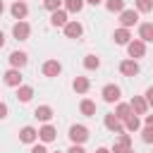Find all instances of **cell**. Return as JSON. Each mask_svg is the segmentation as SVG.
Segmentation results:
<instances>
[{"label": "cell", "mask_w": 153, "mask_h": 153, "mask_svg": "<svg viewBox=\"0 0 153 153\" xmlns=\"http://www.w3.org/2000/svg\"><path fill=\"white\" fill-rule=\"evenodd\" d=\"M55 136H57V131H55V127H50V124H45V127H41L38 129V139L41 141H55Z\"/></svg>", "instance_id": "obj_15"}, {"label": "cell", "mask_w": 153, "mask_h": 153, "mask_svg": "<svg viewBox=\"0 0 153 153\" xmlns=\"http://www.w3.org/2000/svg\"><path fill=\"white\" fill-rule=\"evenodd\" d=\"M127 153H134V151H131V148H129V151H127Z\"/></svg>", "instance_id": "obj_41"}, {"label": "cell", "mask_w": 153, "mask_h": 153, "mask_svg": "<svg viewBox=\"0 0 153 153\" xmlns=\"http://www.w3.org/2000/svg\"><path fill=\"white\" fill-rule=\"evenodd\" d=\"M129 148H131V136L129 134H120L115 146H112V153H127Z\"/></svg>", "instance_id": "obj_4"}, {"label": "cell", "mask_w": 153, "mask_h": 153, "mask_svg": "<svg viewBox=\"0 0 153 153\" xmlns=\"http://www.w3.org/2000/svg\"><path fill=\"white\" fill-rule=\"evenodd\" d=\"M139 38L146 43V41H153V22H146L139 26Z\"/></svg>", "instance_id": "obj_16"}, {"label": "cell", "mask_w": 153, "mask_h": 153, "mask_svg": "<svg viewBox=\"0 0 153 153\" xmlns=\"http://www.w3.org/2000/svg\"><path fill=\"white\" fill-rule=\"evenodd\" d=\"M26 60H29V57H26V53H22V50H14V53L10 55V65L17 67V69H22V67L26 65Z\"/></svg>", "instance_id": "obj_12"}, {"label": "cell", "mask_w": 153, "mask_h": 153, "mask_svg": "<svg viewBox=\"0 0 153 153\" xmlns=\"http://www.w3.org/2000/svg\"><path fill=\"white\" fill-rule=\"evenodd\" d=\"M36 136H38V131H36L33 127H24V129L19 131V139H22L24 143H33V141H36Z\"/></svg>", "instance_id": "obj_18"}, {"label": "cell", "mask_w": 153, "mask_h": 153, "mask_svg": "<svg viewBox=\"0 0 153 153\" xmlns=\"http://www.w3.org/2000/svg\"><path fill=\"white\" fill-rule=\"evenodd\" d=\"M136 10L139 12H151L153 10V0H136Z\"/></svg>", "instance_id": "obj_29"}, {"label": "cell", "mask_w": 153, "mask_h": 153, "mask_svg": "<svg viewBox=\"0 0 153 153\" xmlns=\"http://www.w3.org/2000/svg\"><path fill=\"white\" fill-rule=\"evenodd\" d=\"M79 110H81V115L93 117V115H96V103H93V100H88V98H84V100H81V105H79Z\"/></svg>", "instance_id": "obj_21"}, {"label": "cell", "mask_w": 153, "mask_h": 153, "mask_svg": "<svg viewBox=\"0 0 153 153\" xmlns=\"http://www.w3.org/2000/svg\"><path fill=\"white\" fill-rule=\"evenodd\" d=\"M2 10H5V5H2V0H0V14H2Z\"/></svg>", "instance_id": "obj_40"}, {"label": "cell", "mask_w": 153, "mask_h": 153, "mask_svg": "<svg viewBox=\"0 0 153 153\" xmlns=\"http://www.w3.org/2000/svg\"><path fill=\"white\" fill-rule=\"evenodd\" d=\"M5 117H7V105L0 103V120H5Z\"/></svg>", "instance_id": "obj_34"}, {"label": "cell", "mask_w": 153, "mask_h": 153, "mask_svg": "<svg viewBox=\"0 0 153 153\" xmlns=\"http://www.w3.org/2000/svg\"><path fill=\"white\" fill-rule=\"evenodd\" d=\"M81 33H84V26L79 22H67L65 24V36L67 38H79Z\"/></svg>", "instance_id": "obj_8"}, {"label": "cell", "mask_w": 153, "mask_h": 153, "mask_svg": "<svg viewBox=\"0 0 153 153\" xmlns=\"http://www.w3.org/2000/svg\"><path fill=\"white\" fill-rule=\"evenodd\" d=\"M86 2H88V5H100L103 0H86Z\"/></svg>", "instance_id": "obj_37"}, {"label": "cell", "mask_w": 153, "mask_h": 153, "mask_svg": "<svg viewBox=\"0 0 153 153\" xmlns=\"http://www.w3.org/2000/svg\"><path fill=\"white\" fill-rule=\"evenodd\" d=\"M103 100H105V103H115V100H120V86L108 84V86L103 88Z\"/></svg>", "instance_id": "obj_9"}, {"label": "cell", "mask_w": 153, "mask_h": 153, "mask_svg": "<svg viewBox=\"0 0 153 153\" xmlns=\"http://www.w3.org/2000/svg\"><path fill=\"white\" fill-rule=\"evenodd\" d=\"M33 117H36V120H41V122H48V120L53 117V108L41 105V108H36V110H33Z\"/></svg>", "instance_id": "obj_17"}, {"label": "cell", "mask_w": 153, "mask_h": 153, "mask_svg": "<svg viewBox=\"0 0 153 153\" xmlns=\"http://www.w3.org/2000/svg\"><path fill=\"white\" fill-rule=\"evenodd\" d=\"M84 67H86V69H98V67H100V60H98L96 55H86V57H84Z\"/></svg>", "instance_id": "obj_25"}, {"label": "cell", "mask_w": 153, "mask_h": 153, "mask_svg": "<svg viewBox=\"0 0 153 153\" xmlns=\"http://www.w3.org/2000/svg\"><path fill=\"white\" fill-rule=\"evenodd\" d=\"M5 84H7V86H19V84H22V74H19L17 67H12L10 72H5Z\"/></svg>", "instance_id": "obj_13"}, {"label": "cell", "mask_w": 153, "mask_h": 153, "mask_svg": "<svg viewBox=\"0 0 153 153\" xmlns=\"http://www.w3.org/2000/svg\"><path fill=\"white\" fill-rule=\"evenodd\" d=\"M60 72H62V65H60L57 60H48V62L43 65V74H45V76H57Z\"/></svg>", "instance_id": "obj_11"}, {"label": "cell", "mask_w": 153, "mask_h": 153, "mask_svg": "<svg viewBox=\"0 0 153 153\" xmlns=\"http://www.w3.org/2000/svg\"><path fill=\"white\" fill-rule=\"evenodd\" d=\"M120 22H122V26H124V29H129V26H134V24L139 22V12H136V10H122Z\"/></svg>", "instance_id": "obj_5"}, {"label": "cell", "mask_w": 153, "mask_h": 153, "mask_svg": "<svg viewBox=\"0 0 153 153\" xmlns=\"http://www.w3.org/2000/svg\"><path fill=\"white\" fill-rule=\"evenodd\" d=\"M146 103H148V105L153 108V86H151V88L146 91Z\"/></svg>", "instance_id": "obj_33"}, {"label": "cell", "mask_w": 153, "mask_h": 153, "mask_svg": "<svg viewBox=\"0 0 153 153\" xmlns=\"http://www.w3.org/2000/svg\"><path fill=\"white\" fill-rule=\"evenodd\" d=\"M96 153H112V151H108V148H98Z\"/></svg>", "instance_id": "obj_39"}, {"label": "cell", "mask_w": 153, "mask_h": 153, "mask_svg": "<svg viewBox=\"0 0 153 153\" xmlns=\"http://www.w3.org/2000/svg\"><path fill=\"white\" fill-rule=\"evenodd\" d=\"M69 139H72V143H84L88 139V129L84 124H74V127H69Z\"/></svg>", "instance_id": "obj_1"}, {"label": "cell", "mask_w": 153, "mask_h": 153, "mask_svg": "<svg viewBox=\"0 0 153 153\" xmlns=\"http://www.w3.org/2000/svg\"><path fill=\"white\" fill-rule=\"evenodd\" d=\"M124 127H127L129 131H136V129L141 127V122H139V117H136V115H131L129 120H124Z\"/></svg>", "instance_id": "obj_28"}, {"label": "cell", "mask_w": 153, "mask_h": 153, "mask_svg": "<svg viewBox=\"0 0 153 153\" xmlns=\"http://www.w3.org/2000/svg\"><path fill=\"white\" fill-rule=\"evenodd\" d=\"M31 96H33V88H31V86H19V88H17V100L29 103V100H31Z\"/></svg>", "instance_id": "obj_24"}, {"label": "cell", "mask_w": 153, "mask_h": 153, "mask_svg": "<svg viewBox=\"0 0 153 153\" xmlns=\"http://www.w3.org/2000/svg\"><path fill=\"white\" fill-rule=\"evenodd\" d=\"M31 153H48V151H45V146H33Z\"/></svg>", "instance_id": "obj_35"}, {"label": "cell", "mask_w": 153, "mask_h": 153, "mask_svg": "<svg viewBox=\"0 0 153 153\" xmlns=\"http://www.w3.org/2000/svg\"><path fill=\"white\" fill-rule=\"evenodd\" d=\"M112 38H115V43L127 45V43H129V38H131V33H129V29H124V26H122V29H117V31H115V36H112Z\"/></svg>", "instance_id": "obj_20"}, {"label": "cell", "mask_w": 153, "mask_h": 153, "mask_svg": "<svg viewBox=\"0 0 153 153\" xmlns=\"http://www.w3.org/2000/svg\"><path fill=\"white\" fill-rule=\"evenodd\" d=\"M55 153H60V151H55Z\"/></svg>", "instance_id": "obj_42"}, {"label": "cell", "mask_w": 153, "mask_h": 153, "mask_svg": "<svg viewBox=\"0 0 153 153\" xmlns=\"http://www.w3.org/2000/svg\"><path fill=\"white\" fill-rule=\"evenodd\" d=\"M115 115H117V117L124 122V120H129V117L134 115V110H131V105H127V103H120V105H117V110H115Z\"/></svg>", "instance_id": "obj_22"}, {"label": "cell", "mask_w": 153, "mask_h": 153, "mask_svg": "<svg viewBox=\"0 0 153 153\" xmlns=\"http://www.w3.org/2000/svg\"><path fill=\"white\" fill-rule=\"evenodd\" d=\"M50 24H53V26H65V24H67V12H65V10H55L53 17H50Z\"/></svg>", "instance_id": "obj_19"}, {"label": "cell", "mask_w": 153, "mask_h": 153, "mask_svg": "<svg viewBox=\"0 0 153 153\" xmlns=\"http://www.w3.org/2000/svg\"><path fill=\"white\" fill-rule=\"evenodd\" d=\"M105 127H108L110 131H115V134H122V131H124V127H122V120H120L115 112L105 115Z\"/></svg>", "instance_id": "obj_6"}, {"label": "cell", "mask_w": 153, "mask_h": 153, "mask_svg": "<svg viewBox=\"0 0 153 153\" xmlns=\"http://www.w3.org/2000/svg\"><path fill=\"white\" fill-rule=\"evenodd\" d=\"M10 12H12V17H14V19H24V17L29 14V7H26V2H24V0H17V2L10 7Z\"/></svg>", "instance_id": "obj_10"}, {"label": "cell", "mask_w": 153, "mask_h": 153, "mask_svg": "<svg viewBox=\"0 0 153 153\" xmlns=\"http://www.w3.org/2000/svg\"><path fill=\"white\" fill-rule=\"evenodd\" d=\"M72 88H74L76 93H86V91H88V79H86V76H76V79L72 81Z\"/></svg>", "instance_id": "obj_23"}, {"label": "cell", "mask_w": 153, "mask_h": 153, "mask_svg": "<svg viewBox=\"0 0 153 153\" xmlns=\"http://www.w3.org/2000/svg\"><path fill=\"white\" fill-rule=\"evenodd\" d=\"M67 153H86V151L81 148V143H74V146H72V148H69Z\"/></svg>", "instance_id": "obj_32"}, {"label": "cell", "mask_w": 153, "mask_h": 153, "mask_svg": "<svg viewBox=\"0 0 153 153\" xmlns=\"http://www.w3.org/2000/svg\"><path fill=\"white\" fill-rule=\"evenodd\" d=\"M129 105H131V110H134L136 115H146V110H148V103H146V100H143L141 96H134Z\"/></svg>", "instance_id": "obj_14"}, {"label": "cell", "mask_w": 153, "mask_h": 153, "mask_svg": "<svg viewBox=\"0 0 153 153\" xmlns=\"http://www.w3.org/2000/svg\"><path fill=\"white\" fill-rule=\"evenodd\" d=\"M105 7H108L110 12H122V10H124V0H108Z\"/></svg>", "instance_id": "obj_26"}, {"label": "cell", "mask_w": 153, "mask_h": 153, "mask_svg": "<svg viewBox=\"0 0 153 153\" xmlns=\"http://www.w3.org/2000/svg\"><path fill=\"white\" fill-rule=\"evenodd\" d=\"M120 72L124 74V76H136L139 74V62L131 57V60H124L122 65H120Z\"/></svg>", "instance_id": "obj_7"}, {"label": "cell", "mask_w": 153, "mask_h": 153, "mask_svg": "<svg viewBox=\"0 0 153 153\" xmlns=\"http://www.w3.org/2000/svg\"><path fill=\"white\" fill-rule=\"evenodd\" d=\"M12 33H14L17 41H26V38L31 36V26H29L26 22H17V24L12 26Z\"/></svg>", "instance_id": "obj_2"}, {"label": "cell", "mask_w": 153, "mask_h": 153, "mask_svg": "<svg viewBox=\"0 0 153 153\" xmlns=\"http://www.w3.org/2000/svg\"><path fill=\"white\" fill-rule=\"evenodd\" d=\"M146 124H153V115H146Z\"/></svg>", "instance_id": "obj_36"}, {"label": "cell", "mask_w": 153, "mask_h": 153, "mask_svg": "<svg viewBox=\"0 0 153 153\" xmlns=\"http://www.w3.org/2000/svg\"><path fill=\"white\" fill-rule=\"evenodd\" d=\"M65 7H67L69 12H81V7H84V0H65Z\"/></svg>", "instance_id": "obj_27"}, {"label": "cell", "mask_w": 153, "mask_h": 153, "mask_svg": "<svg viewBox=\"0 0 153 153\" xmlns=\"http://www.w3.org/2000/svg\"><path fill=\"white\" fill-rule=\"evenodd\" d=\"M127 53H129L134 60H136V57H143V55H146L143 41H141V38H139V41H129V43H127Z\"/></svg>", "instance_id": "obj_3"}, {"label": "cell", "mask_w": 153, "mask_h": 153, "mask_svg": "<svg viewBox=\"0 0 153 153\" xmlns=\"http://www.w3.org/2000/svg\"><path fill=\"white\" fill-rule=\"evenodd\" d=\"M2 45H5V33L0 31V48H2Z\"/></svg>", "instance_id": "obj_38"}, {"label": "cell", "mask_w": 153, "mask_h": 153, "mask_svg": "<svg viewBox=\"0 0 153 153\" xmlns=\"http://www.w3.org/2000/svg\"><path fill=\"white\" fill-rule=\"evenodd\" d=\"M62 2H65V0H43V7L50 10V12H55V10H60Z\"/></svg>", "instance_id": "obj_30"}, {"label": "cell", "mask_w": 153, "mask_h": 153, "mask_svg": "<svg viewBox=\"0 0 153 153\" xmlns=\"http://www.w3.org/2000/svg\"><path fill=\"white\" fill-rule=\"evenodd\" d=\"M141 139H143L146 143H153V124H148V127L141 131Z\"/></svg>", "instance_id": "obj_31"}]
</instances>
